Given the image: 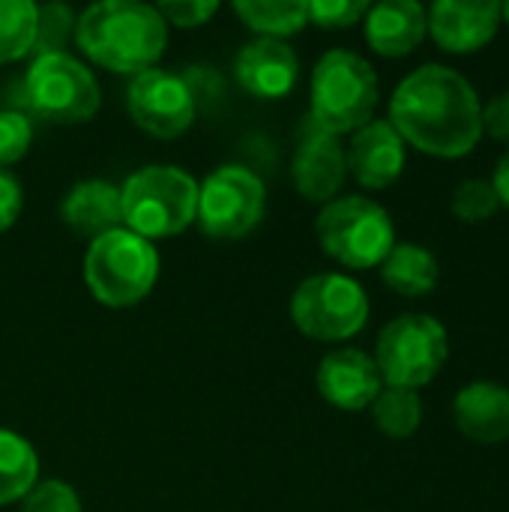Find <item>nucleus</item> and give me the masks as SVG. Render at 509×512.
Masks as SVG:
<instances>
[{
  "instance_id": "nucleus-1",
  "label": "nucleus",
  "mask_w": 509,
  "mask_h": 512,
  "mask_svg": "<svg viewBox=\"0 0 509 512\" xmlns=\"http://www.w3.org/2000/svg\"><path fill=\"white\" fill-rule=\"evenodd\" d=\"M390 126L405 144L435 159H462L483 138L477 87L453 66L423 63L390 96Z\"/></svg>"
},
{
  "instance_id": "nucleus-2",
  "label": "nucleus",
  "mask_w": 509,
  "mask_h": 512,
  "mask_svg": "<svg viewBox=\"0 0 509 512\" xmlns=\"http://www.w3.org/2000/svg\"><path fill=\"white\" fill-rule=\"evenodd\" d=\"M78 48L99 66L141 75L156 66L168 42V24L156 6L138 0H99L75 21Z\"/></svg>"
},
{
  "instance_id": "nucleus-3",
  "label": "nucleus",
  "mask_w": 509,
  "mask_h": 512,
  "mask_svg": "<svg viewBox=\"0 0 509 512\" xmlns=\"http://www.w3.org/2000/svg\"><path fill=\"white\" fill-rule=\"evenodd\" d=\"M381 84L366 57L348 48L327 51L312 72V123L330 135L357 132L369 120H375Z\"/></svg>"
},
{
  "instance_id": "nucleus-4",
  "label": "nucleus",
  "mask_w": 509,
  "mask_h": 512,
  "mask_svg": "<svg viewBox=\"0 0 509 512\" xmlns=\"http://www.w3.org/2000/svg\"><path fill=\"white\" fill-rule=\"evenodd\" d=\"M123 228L144 240L174 237L198 216V183L177 165H147L120 186Z\"/></svg>"
},
{
  "instance_id": "nucleus-5",
  "label": "nucleus",
  "mask_w": 509,
  "mask_h": 512,
  "mask_svg": "<svg viewBox=\"0 0 509 512\" xmlns=\"http://www.w3.org/2000/svg\"><path fill=\"white\" fill-rule=\"evenodd\" d=\"M159 279V252L129 228L90 240L84 255V282L90 294L111 309L141 303Z\"/></svg>"
},
{
  "instance_id": "nucleus-6",
  "label": "nucleus",
  "mask_w": 509,
  "mask_h": 512,
  "mask_svg": "<svg viewBox=\"0 0 509 512\" xmlns=\"http://www.w3.org/2000/svg\"><path fill=\"white\" fill-rule=\"evenodd\" d=\"M315 234L321 249L351 270L381 267L396 246V225L390 213L366 195H339L324 204Z\"/></svg>"
},
{
  "instance_id": "nucleus-7",
  "label": "nucleus",
  "mask_w": 509,
  "mask_h": 512,
  "mask_svg": "<svg viewBox=\"0 0 509 512\" xmlns=\"http://www.w3.org/2000/svg\"><path fill=\"white\" fill-rule=\"evenodd\" d=\"M372 360L384 387L420 390L432 384L450 360L447 327L423 312L399 315L381 330Z\"/></svg>"
},
{
  "instance_id": "nucleus-8",
  "label": "nucleus",
  "mask_w": 509,
  "mask_h": 512,
  "mask_svg": "<svg viewBox=\"0 0 509 512\" xmlns=\"http://www.w3.org/2000/svg\"><path fill=\"white\" fill-rule=\"evenodd\" d=\"M24 99L33 117L66 126L87 123L102 105V90L81 60L57 51L33 57L24 78Z\"/></svg>"
},
{
  "instance_id": "nucleus-9",
  "label": "nucleus",
  "mask_w": 509,
  "mask_h": 512,
  "mask_svg": "<svg viewBox=\"0 0 509 512\" xmlns=\"http://www.w3.org/2000/svg\"><path fill=\"white\" fill-rule=\"evenodd\" d=\"M291 321L309 339L342 342L366 327L369 297L351 276L315 273L297 285L291 297Z\"/></svg>"
},
{
  "instance_id": "nucleus-10",
  "label": "nucleus",
  "mask_w": 509,
  "mask_h": 512,
  "mask_svg": "<svg viewBox=\"0 0 509 512\" xmlns=\"http://www.w3.org/2000/svg\"><path fill=\"white\" fill-rule=\"evenodd\" d=\"M264 183L243 165H222L198 183V222L213 240H240L264 216Z\"/></svg>"
},
{
  "instance_id": "nucleus-11",
  "label": "nucleus",
  "mask_w": 509,
  "mask_h": 512,
  "mask_svg": "<svg viewBox=\"0 0 509 512\" xmlns=\"http://www.w3.org/2000/svg\"><path fill=\"white\" fill-rule=\"evenodd\" d=\"M126 108L141 132L153 138H177L195 120V93L186 78L153 66L132 75Z\"/></svg>"
},
{
  "instance_id": "nucleus-12",
  "label": "nucleus",
  "mask_w": 509,
  "mask_h": 512,
  "mask_svg": "<svg viewBox=\"0 0 509 512\" xmlns=\"http://www.w3.org/2000/svg\"><path fill=\"white\" fill-rule=\"evenodd\" d=\"M426 18L429 36L447 54H474L486 48L504 24L501 3L492 0H435L426 9Z\"/></svg>"
},
{
  "instance_id": "nucleus-13",
  "label": "nucleus",
  "mask_w": 509,
  "mask_h": 512,
  "mask_svg": "<svg viewBox=\"0 0 509 512\" xmlns=\"http://www.w3.org/2000/svg\"><path fill=\"white\" fill-rule=\"evenodd\" d=\"M291 177H294L297 192L306 201L312 204L336 201L348 180V159H345V147L339 144V138L309 120L294 150Z\"/></svg>"
},
{
  "instance_id": "nucleus-14",
  "label": "nucleus",
  "mask_w": 509,
  "mask_h": 512,
  "mask_svg": "<svg viewBox=\"0 0 509 512\" xmlns=\"http://www.w3.org/2000/svg\"><path fill=\"white\" fill-rule=\"evenodd\" d=\"M345 159H348V174L363 189H387L405 171L408 144L390 126V120L375 117L354 132L351 147L345 150Z\"/></svg>"
},
{
  "instance_id": "nucleus-15",
  "label": "nucleus",
  "mask_w": 509,
  "mask_h": 512,
  "mask_svg": "<svg viewBox=\"0 0 509 512\" xmlns=\"http://www.w3.org/2000/svg\"><path fill=\"white\" fill-rule=\"evenodd\" d=\"M318 393L339 411H363L372 408L384 381L378 375L375 360L360 348H342L321 360L315 375Z\"/></svg>"
},
{
  "instance_id": "nucleus-16",
  "label": "nucleus",
  "mask_w": 509,
  "mask_h": 512,
  "mask_svg": "<svg viewBox=\"0 0 509 512\" xmlns=\"http://www.w3.org/2000/svg\"><path fill=\"white\" fill-rule=\"evenodd\" d=\"M300 60L294 48L282 39H264L243 45L234 60L237 84L258 99H282L294 90Z\"/></svg>"
},
{
  "instance_id": "nucleus-17",
  "label": "nucleus",
  "mask_w": 509,
  "mask_h": 512,
  "mask_svg": "<svg viewBox=\"0 0 509 512\" xmlns=\"http://www.w3.org/2000/svg\"><path fill=\"white\" fill-rule=\"evenodd\" d=\"M453 420L462 438L492 447L509 441V387L498 381H471L453 399Z\"/></svg>"
},
{
  "instance_id": "nucleus-18",
  "label": "nucleus",
  "mask_w": 509,
  "mask_h": 512,
  "mask_svg": "<svg viewBox=\"0 0 509 512\" xmlns=\"http://www.w3.org/2000/svg\"><path fill=\"white\" fill-rule=\"evenodd\" d=\"M366 42L381 57H408L429 36L426 6L417 0H384L369 6L366 18Z\"/></svg>"
},
{
  "instance_id": "nucleus-19",
  "label": "nucleus",
  "mask_w": 509,
  "mask_h": 512,
  "mask_svg": "<svg viewBox=\"0 0 509 512\" xmlns=\"http://www.w3.org/2000/svg\"><path fill=\"white\" fill-rule=\"evenodd\" d=\"M60 216L72 231L93 237V240L108 231H117V228H123L120 186H114L108 180L75 183L60 204Z\"/></svg>"
},
{
  "instance_id": "nucleus-20",
  "label": "nucleus",
  "mask_w": 509,
  "mask_h": 512,
  "mask_svg": "<svg viewBox=\"0 0 509 512\" xmlns=\"http://www.w3.org/2000/svg\"><path fill=\"white\" fill-rule=\"evenodd\" d=\"M381 279L399 297H429L441 282V264L426 246L396 243L381 264Z\"/></svg>"
},
{
  "instance_id": "nucleus-21",
  "label": "nucleus",
  "mask_w": 509,
  "mask_h": 512,
  "mask_svg": "<svg viewBox=\"0 0 509 512\" xmlns=\"http://www.w3.org/2000/svg\"><path fill=\"white\" fill-rule=\"evenodd\" d=\"M36 483H39V459L33 444H27L12 429H0V507L24 501Z\"/></svg>"
},
{
  "instance_id": "nucleus-22",
  "label": "nucleus",
  "mask_w": 509,
  "mask_h": 512,
  "mask_svg": "<svg viewBox=\"0 0 509 512\" xmlns=\"http://www.w3.org/2000/svg\"><path fill=\"white\" fill-rule=\"evenodd\" d=\"M234 12L264 39H282L309 24L306 0H237Z\"/></svg>"
},
{
  "instance_id": "nucleus-23",
  "label": "nucleus",
  "mask_w": 509,
  "mask_h": 512,
  "mask_svg": "<svg viewBox=\"0 0 509 512\" xmlns=\"http://www.w3.org/2000/svg\"><path fill=\"white\" fill-rule=\"evenodd\" d=\"M372 417H375V426L387 438H393V441L414 438L423 423L420 393L405 390V387H381V393L372 402Z\"/></svg>"
},
{
  "instance_id": "nucleus-24",
  "label": "nucleus",
  "mask_w": 509,
  "mask_h": 512,
  "mask_svg": "<svg viewBox=\"0 0 509 512\" xmlns=\"http://www.w3.org/2000/svg\"><path fill=\"white\" fill-rule=\"evenodd\" d=\"M39 6L30 0H0V63L33 54Z\"/></svg>"
},
{
  "instance_id": "nucleus-25",
  "label": "nucleus",
  "mask_w": 509,
  "mask_h": 512,
  "mask_svg": "<svg viewBox=\"0 0 509 512\" xmlns=\"http://www.w3.org/2000/svg\"><path fill=\"white\" fill-rule=\"evenodd\" d=\"M450 210L459 222L465 225H480V222H489L498 210H501V201L492 189L489 180H480V177H471V180H462L456 189H453V198H450Z\"/></svg>"
},
{
  "instance_id": "nucleus-26",
  "label": "nucleus",
  "mask_w": 509,
  "mask_h": 512,
  "mask_svg": "<svg viewBox=\"0 0 509 512\" xmlns=\"http://www.w3.org/2000/svg\"><path fill=\"white\" fill-rule=\"evenodd\" d=\"M69 33H75V15L69 12V6H63V3L39 6L33 57L36 54H57V51H63Z\"/></svg>"
},
{
  "instance_id": "nucleus-27",
  "label": "nucleus",
  "mask_w": 509,
  "mask_h": 512,
  "mask_svg": "<svg viewBox=\"0 0 509 512\" xmlns=\"http://www.w3.org/2000/svg\"><path fill=\"white\" fill-rule=\"evenodd\" d=\"M21 512H81V498L63 480H42L21 501Z\"/></svg>"
},
{
  "instance_id": "nucleus-28",
  "label": "nucleus",
  "mask_w": 509,
  "mask_h": 512,
  "mask_svg": "<svg viewBox=\"0 0 509 512\" xmlns=\"http://www.w3.org/2000/svg\"><path fill=\"white\" fill-rule=\"evenodd\" d=\"M33 141V126L21 111H0V168L18 162Z\"/></svg>"
},
{
  "instance_id": "nucleus-29",
  "label": "nucleus",
  "mask_w": 509,
  "mask_h": 512,
  "mask_svg": "<svg viewBox=\"0 0 509 512\" xmlns=\"http://www.w3.org/2000/svg\"><path fill=\"white\" fill-rule=\"evenodd\" d=\"M366 12H369L366 0H312L309 3V21L327 30L354 27L366 18Z\"/></svg>"
},
{
  "instance_id": "nucleus-30",
  "label": "nucleus",
  "mask_w": 509,
  "mask_h": 512,
  "mask_svg": "<svg viewBox=\"0 0 509 512\" xmlns=\"http://www.w3.org/2000/svg\"><path fill=\"white\" fill-rule=\"evenodd\" d=\"M156 12L162 15L165 24H174V27H201L207 24L216 12H219V3H207V0H171V3H159Z\"/></svg>"
},
{
  "instance_id": "nucleus-31",
  "label": "nucleus",
  "mask_w": 509,
  "mask_h": 512,
  "mask_svg": "<svg viewBox=\"0 0 509 512\" xmlns=\"http://www.w3.org/2000/svg\"><path fill=\"white\" fill-rule=\"evenodd\" d=\"M483 135L495 141H509V90L492 96L483 105Z\"/></svg>"
},
{
  "instance_id": "nucleus-32",
  "label": "nucleus",
  "mask_w": 509,
  "mask_h": 512,
  "mask_svg": "<svg viewBox=\"0 0 509 512\" xmlns=\"http://www.w3.org/2000/svg\"><path fill=\"white\" fill-rule=\"evenodd\" d=\"M21 201L24 198H21L18 180L6 168H0V234L15 225V219L21 213Z\"/></svg>"
},
{
  "instance_id": "nucleus-33",
  "label": "nucleus",
  "mask_w": 509,
  "mask_h": 512,
  "mask_svg": "<svg viewBox=\"0 0 509 512\" xmlns=\"http://www.w3.org/2000/svg\"><path fill=\"white\" fill-rule=\"evenodd\" d=\"M492 189H495V195H498V201H501V207H507L509 210V150L498 159V165H495V171H492Z\"/></svg>"
},
{
  "instance_id": "nucleus-34",
  "label": "nucleus",
  "mask_w": 509,
  "mask_h": 512,
  "mask_svg": "<svg viewBox=\"0 0 509 512\" xmlns=\"http://www.w3.org/2000/svg\"><path fill=\"white\" fill-rule=\"evenodd\" d=\"M501 18H504V24L509 27V3H501Z\"/></svg>"
}]
</instances>
